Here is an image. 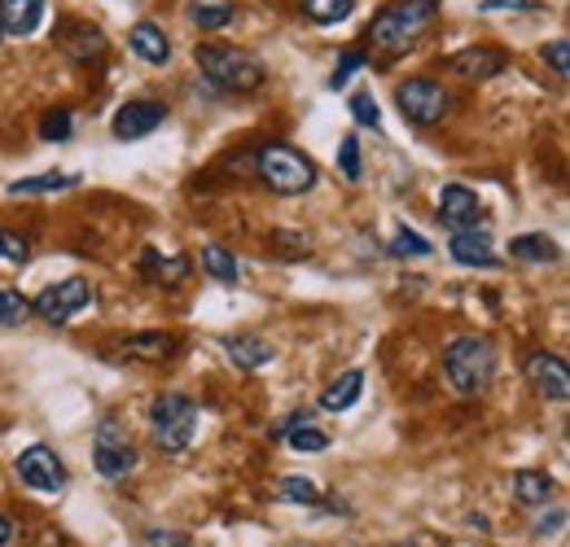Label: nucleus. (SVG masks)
Returning a JSON list of instances; mask_svg holds the SVG:
<instances>
[{
    "label": "nucleus",
    "instance_id": "1",
    "mask_svg": "<svg viewBox=\"0 0 570 547\" xmlns=\"http://www.w3.org/2000/svg\"><path fill=\"white\" fill-rule=\"evenodd\" d=\"M434 18H439V0H391L373 13V22L364 27V40H368V49L400 58L426 36Z\"/></svg>",
    "mask_w": 570,
    "mask_h": 547
},
{
    "label": "nucleus",
    "instance_id": "2",
    "mask_svg": "<svg viewBox=\"0 0 570 547\" xmlns=\"http://www.w3.org/2000/svg\"><path fill=\"white\" fill-rule=\"evenodd\" d=\"M443 377L456 395L474 399L488 395V386L497 381V346L479 334H461L443 346Z\"/></svg>",
    "mask_w": 570,
    "mask_h": 547
},
{
    "label": "nucleus",
    "instance_id": "3",
    "mask_svg": "<svg viewBox=\"0 0 570 547\" xmlns=\"http://www.w3.org/2000/svg\"><path fill=\"white\" fill-rule=\"evenodd\" d=\"M194 62H198V70L212 79L215 88L237 92V97L242 92H259L264 79H268V67L250 49H233V44H198Z\"/></svg>",
    "mask_w": 570,
    "mask_h": 547
},
{
    "label": "nucleus",
    "instance_id": "4",
    "mask_svg": "<svg viewBox=\"0 0 570 547\" xmlns=\"http://www.w3.org/2000/svg\"><path fill=\"white\" fill-rule=\"evenodd\" d=\"M198 420H203V411H198V404H194L189 395H176V390L158 395V399L149 404V434H154V447L167 451V456H185V451L194 447V438H198Z\"/></svg>",
    "mask_w": 570,
    "mask_h": 547
},
{
    "label": "nucleus",
    "instance_id": "5",
    "mask_svg": "<svg viewBox=\"0 0 570 547\" xmlns=\"http://www.w3.org/2000/svg\"><path fill=\"white\" fill-rule=\"evenodd\" d=\"M255 171H259V180H264L273 193H282V198L307 193V189L316 185L312 158H303V153L289 149V145H264L259 158H255Z\"/></svg>",
    "mask_w": 570,
    "mask_h": 547
},
{
    "label": "nucleus",
    "instance_id": "6",
    "mask_svg": "<svg viewBox=\"0 0 570 547\" xmlns=\"http://www.w3.org/2000/svg\"><path fill=\"white\" fill-rule=\"evenodd\" d=\"M137 460H141V456H137L132 434H128L115 416H106V420L97 425V434H92V469L106 481H119L137 469Z\"/></svg>",
    "mask_w": 570,
    "mask_h": 547
},
{
    "label": "nucleus",
    "instance_id": "7",
    "mask_svg": "<svg viewBox=\"0 0 570 547\" xmlns=\"http://www.w3.org/2000/svg\"><path fill=\"white\" fill-rule=\"evenodd\" d=\"M395 106L413 128H434L452 110V92L439 79H409L395 88Z\"/></svg>",
    "mask_w": 570,
    "mask_h": 547
},
{
    "label": "nucleus",
    "instance_id": "8",
    "mask_svg": "<svg viewBox=\"0 0 570 547\" xmlns=\"http://www.w3.org/2000/svg\"><path fill=\"white\" fill-rule=\"evenodd\" d=\"M88 302H92V285H88L83 276H67V280L40 289L36 302H31V311H36L40 320H49V325H67V320L79 316Z\"/></svg>",
    "mask_w": 570,
    "mask_h": 547
},
{
    "label": "nucleus",
    "instance_id": "9",
    "mask_svg": "<svg viewBox=\"0 0 570 547\" xmlns=\"http://www.w3.org/2000/svg\"><path fill=\"white\" fill-rule=\"evenodd\" d=\"M13 469H18L22 486H31V490H40V495H58V490L67 486V465H62L58 451L45 447V442L22 447L18 460H13Z\"/></svg>",
    "mask_w": 570,
    "mask_h": 547
},
{
    "label": "nucleus",
    "instance_id": "10",
    "mask_svg": "<svg viewBox=\"0 0 570 547\" xmlns=\"http://www.w3.org/2000/svg\"><path fill=\"white\" fill-rule=\"evenodd\" d=\"M439 223H443L448 232L483 228V223H488V210H483L474 189H465V185H443V193H439Z\"/></svg>",
    "mask_w": 570,
    "mask_h": 547
},
{
    "label": "nucleus",
    "instance_id": "11",
    "mask_svg": "<svg viewBox=\"0 0 570 547\" xmlns=\"http://www.w3.org/2000/svg\"><path fill=\"white\" fill-rule=\"evenodd\" d=\"M527 377H531V386H535L544 399H553V404H567L570 399V372L562 355L535 350V355L527 359Z\"/></svg>",
    "mask_w": 570,
    "mask_h": 547
},
{
    "label": "nucleus",
    "instance_id": "12",
    "mask_svg": "<svg viewBox=\"0 0 570 547\" xmlns=\"http://www.w3.org/2000/svg\"><path fill=\"white\" fill-rule=\"evenodd\" d=\"M163 119H167V106H158V101H128V106L115 110L110 132H115V140H141L149 132H158Z\"/></svg>",
    "mask_w": 570,
    "mask_h": 547
},
{
    "label": "nucleus",
    "instance_id": "13",
    "mask_svg": "<svg viewBox=\"0 0 570 547\" xmlns=\"http://www.w3.org/2000/svg\"><path fill=\"white\" fill-rule=\"evenodd\" d=\"M448 250H452V259H456L461 268H483V272L500 268L497 241H492V232H488V228H461V232H452Z\"/></svg>",
    "mask_w": 570,
    "mask_h": 547
},
{
    "label": "nucleus",
    "instance_id": "14",
    "mask_svg": "<svg viewBox=\"0 0 570 547\" xmlns=\"http://www.w3.org/2000/svg\"><path fill=\"white\" fill-rule=\"evenodd\" d=\"M443 67L456 70L461 79H497L500 70H509V53L497 44H470V49L443 58Z\"/></svg>",
    "mask_w": 570,
    "mask_h": 547
},
{
    "label": "nucleus",
    "instance_id": "15",
    "mask_svg": "<svg viewBox=\"0 0 570 547\" xmlns=\"http://www.w3.org/2000/svg\"><path fill=\"white\" fill-rule=\"evenodd\" d=\"M58 44H62V53H67L71 62H79V67L106 58V36H101V27H92V22H67L62 36H58Z\"/></svg>",
    "mask_w": 570,
    "mask_h": 547
},
{
    "label": "nucleus",
    "instance_id": "16",
    "mask_svg": "<svg viewBox=\"0 0 570 547\" xmlns=\"http://www.w3.org/2000/svg\"><path fill=\"white\" fill-rule=\"evenodd\" d=\"M128 44H132V53L145 58L149 67H167V62H171V40H167V31H163L158 22H149V18L128 31Z\"/></svg>",
    "mask_w": 570,
    "mask_h": 547
},
{
    "label": "nucleus",
    "instance_id": "17",
    "mask_svg": "<svg viewBox=\"0 0 570 547\" xmlns=\"http://www.w3.org/2000/svg\"><path fill=\"white\" fill-rule=\"evenodd\" d=\"M45 22V0H0V31L4 36H36Z\"/></svg>",
    "mask_w": 570,
    "mask_h": 547
},
{
    "label": "nucleus",
    "instance_id": "18",
    "mask_svg": "<svg viewBox=\"0 0 570 547\" xmlns=\"http://www.w3.org/2000/svg\"><path fill=\"white\" fill-rule=\"evenodd\" d=\"M189 259L185 255H163L158 246H149L141 255V276L149 285H180V280H189Z\"/></svg>",
    "mask_w": 570,
    "mask_h": 547
},
{
    "label": "nucleus",
    "instance_id": "19",
    "mask_svg": "<svg viewBox=\"0 0 570 547\" xmlns=\"http://www.w3.org/2000/svg\"><path fill=\"white\" fill-rule=\"evenodd\" d=\"M224 350H228V359H233L242 372H255V368L273 364V342L259 338V334H237V338L224 342Z\"/></svg>",
    "mask_w": 570,
    "mask_h": 547
},
{
    "label": "nucleus",
    "instance_id": "20",
    "mask_svg": "<svg viewBox=\"0 0 570 547\" xmlns=\"http://www.w3.org/2000/svg\"><path fill=\"white\" fill-rule=\"evenodd\" d=\"M509 259L513 263H558L562 250H558V241L549 232H522V237L509 241Z\"/></svg>",
    "mask_w": 570,
    "mask_h": 547
},
{
    "label": "nucleus",
    "instance_id": "21",
    "mask_svg": "<svg viewBox=\"0 0 570 547\" xmlns=\"http://www.w3.org/2000/svg\"><path fill=\"white\" fill-rule=\"evenodd\" d=\"M124 355L128 359H145V364H163V359L176 355V334H163V329L132 334V338H124Z\"/></svg>",
    "mask_w": 570,
    "mask_h": 547
},
{
    "label": "nucleus",
    "instance_id": "22",
    "mask_svg": "<svg viewBox=\"0 0 570 547\" xmlns=\"http://www.w3.org/2000/svg\"><path fill=\"white\" fill-rule=\"evenodd\" d=\"M513 499L518 504H531V508H540V504H549L553 495H558V481L549 478V474H540V469H522V474H513Z\"/></svg>",
    "mask_w": 570,
    "mask_h": 547
},
{
    "label": "nucleus",
    "instance_id": "23",
    "mask_svg": "<svg viewBox=\"0 0 570 547\" xmlns=\"http://www.w3.org/2000/svg\"><path fill=\"white\" fill-rule=\"evenodd\" d=\"M75 185H79V176H71V171H45V176H22V180H13L9 193H13V198H40V193H62V189H75Z\"/></svg>",
    "mask_w": 570,
    "mask_h": 547
},
{
    "label": "nucleus",
    "instance_id": "24",
    "mask_svg": "<svg viewBox=\"0 0 570 547\" xmlns=\"http://www.w3.org/2000/svg\"><path fill=\"white\" fill-rule=\"evenodd\" d=\"M360 395H364V372H360V368H352V372H343L338 381H330V386H325L321 408H325V411H347Z\"/></svg>",
    "mask_w": 570,
    "mask_h": 547
},
{
    "label": "nucleus",
    "instance_id": "25",
    "mask_svg": "<svg viewBox=\"0 0 570 547\" xmlns=\"http://www.w3.org/2000/svg\"><path fill=\"white\" fill-rule=\"evenodd\" d=\"M198 263H203V272L212 276L215 285H237V280H242V263H237L233 250H224V246H203Z\"/></svg>",
    "mask_w": 570,
    "mask_h": 547
},
{
    "label": "nucleus",
    "instance_id": "26",
    "mask_svg": "<svg viewBox=\"0 0 570 547\" xmlns=\"http://www.w3.org/2000/svg\"><path fill=\"white\" fill-rule=\"evenodd\" d=\"M298 9L307 13V22H316V27H334V22L352 18L356 0H298Z\"/></svg>",
    "mask_w": 570,
    "mask_h": 547
},
{
    "label": "nucleus",
    "instance_id": "27",
    "mask_svg": "<svg viewBox=\"0 0 570 547\" xmlns=\"http://www.w3.org/2000/svg\"><path fill=\"white\" fill-rule=\"evenodd\" d=\"M233 0H198V4H189V22H198L203 31H219V27H228L233 22Z\"/></svg>",
    "mask_w": 570,
    "mask_h": 547
},
{
    "label": "nucleus",
    "instance_id": "28",
    "mask_svg": "<svg viewBox=\"0 0 570 547\" xmlns=\"http://www.w3.org/2000/svg\"><path fill=\"white\" fill-rule=\"evenodd\" d=\"M395 259H430L434 255V246H430L422 232H413V228H395V237H391V246H386Z\"/></svg>",
    "mask_w": 570,
    "mask_h": 547
},
{
    "label": "nucleus",
    "instance_id": "29",
    "mask_svg": "<svg viewBox=\"0 0 570 547\" xmlns=\"http://www.w3.org/2000/svg\"><path fill=\"white\" fill-rule=\"evenodd\" d=\"M31 263V241L0 228V268H27Z\"/></svg>",
    "mask_w": 570,
    "mask_h": 547
},
{
    "label": "nucleus",
    "instance_id": "30",
    "mask_svg": "<svg viewBox=\"0 0 570 547\" xmlns=\"http://www.w3.org/2000/svg\"><path fill=\"white\" fill-rule=\"evenodd\" d=\"M277 499H285V504H321V486L312 478H282L277 481Z\"/></svg>",
    "mask_w": 570,
    "mask_h": 547
},
{
    "label": "nucleus",
    "instance_id": "31",
    "mask_svg": "<svg viewBox=\"0 0 570 547\" xmlns=\"http://www.w3.org/2000/svg\"><path fill=\"white\" fill-rule=\"evenodd\" d=\"M27 316H31V302H27L18 289L0 285V325H4V329H13V325H22Z\"/></svg>",
    "mask_w": 570,
    "mask_h": 547
},
{
    "label": "nucleus",
    "instance_id": "32",
    "mask_svg": "<svg viewBox=\"0 0 570 547\" xmlns=\"http://www.w3.org/2000/svg\"><path fill=\"white\" fill-rule=\"evenodd\" d=\"M71 132H75V119H71V110L67 106H53L45 119H40V140H71Z\"/></svg>",
    "mask_w": 570,
    "mask_h": 547
},
{
    "label": "nucleus",
    "instance_id": "33",
    "mask_svg": "<svg viewBox=\"0 0 570 547\" xmlns=\"http://www.w3.org/2000/svg\"><path fill=\"white\" fill-rule=\"evenodd\" d=\"M285 442H289L294 451H325V447H330V434H325V429H312V425H298V429L285 434Z\"/></svg>",
    "mask_w": 570,
    "mask_h": 547
},
{
    "label": "nucleus",
    "instance_id": "34",
    "mask_svg": "<svg viewBox=\"0 0 570 547\" xmlns=\"http://www.w3.org/2000/svg\"><path fill=\"white\" fill-rule=\"evenodd\" d=\"M540 58H544V67L553 70L558 79H567V74H570V40H567V36L549 40V44L540 49Z\"/></svg>",
    "mask_w": 570,
    "mask_h": 547
},
{
    "label": "nucleus",
    "instance_id": "35",
    "mask_svg": "<svg viewBox=\"0 0 570 547\" xmlns=\"http://www.w3.org/2000/svg\"><path fill=\"white\" fill-rule=\"evenodd\" d=\"M364 62H368V53H364L360 44H356V49H343L338 67H334V74H330V88H347V79H352V74H356Z\"/></svg>",
    "mask_w": 570,
    "mask_h": 547
},
{
    "label": "nucleus",
    "instance_id": "36",
    "mask_svg": "<svg viewBox=\"0 0 570 547\" xmlns=\"http://www.w3.org/2000/svg\"><path fill=\"white\" fill-rule=\"evenodd\" d=\"M352 119H356L360 128H382V110H377V101H373L368 92H356V97H352Z\"/></svg>",
    "mask_w": 570,
    "mask_h": 547
},
{
    "label": "nucleus",
    "instance_id": "37",
    "mask_svg": "<svg viewBox=\"0 0 570 547\" xmlns=\"http://www.w3.org/2000/svg\"><path fill=\"white\" fill-rule=\"evenodd\" d=\"M338 167H343L347 180H360V140L356 137H343V145H338Z\"/></svg>",
    "mask_w": 570,
    "mask_h": 547
},
{
    "label": "nucleus",
    "instance_id": "38",
    "mask_svg": "<svg viewBox=\"0 0 570 547\" xmlns=\"http://www.w3.org/2000/svg\"><path fill=\"white\" fill-rule=\"evenodd\" d=\"M479 9L483 13H504V9H513V13H540L544 4L540 0H479Z\"/></svg>",
    "mask_w": 570,
    "mask_h": 547
},
{
    "label": "nucleus",
    "instance_id": "39",
    "mask_svg": "<svg viewBox=\"0 0 570 547\" xmlns=\"http://www.w3.org/2000/svg\"><path fill=\"white\" fill-rule=\"evenodd\" d=\"M562 526H567V508L558 504L553 513H544V517L531 526V535H535V539H549V535H562Z\"/></svg>",
    "mask_w": 570,
    "mask_h": 547
},
{
    "label": "nucleus",
    "instance_id": "40",
    "mask_svg": "<svg viewBox=\"0 0 570 547\" xmlns=\"http://www.w3.org/2000/svg\"><path fill=\"white\" fill-rule=\"evenodd\" d=\"M145 544L149 547H194L189 535H176V530H158V526H149L145 530Z\"/></svg>",
    "mask_w": 570,
    "mask_h": 547
},
{
    "label": "nucleus",
    "instance_id": "41",
    "mask_svg": "<svg viewBox=\"0 0 570 547\" xmlns=\"http://www.w3.org/2000/svg\"><path fill=\"white\" fill-rule=\"evenodd\" d=\"M298 425H312V411H289L282 425L273 429V438H285V434H289V429H298Z\"/></svg>",
    "mask_w": 570,
    "mask_h": 547
},
{
    "label": "nucleus",
    "instance_id": "42",
    "mask_svg": "<svg viewBox=\"0 0 570 547\" xmlns=\"http://www.w3.org/2000/svg\"><path fill=\"white\" fill-rule=\"evenodd\" d=\"M18 539V526H13V517L9 513H0V547H9Z\"/></svg>",
    "mask_w": 570,
    "mask_h": 547
},
{
    "label": "nucleus",
    "instance_id": "43",
    "mask_svg": "<svg viewBox=\"0 0 570 547\" xmlns=\"http://www.w3.org/2000/svg\"><path fill=\"white\" fill-rule=\"evenodd\" d=\"M395 547H417V544H395Z\"/></svg>",
    "mask_w": 570,
    "mask_h": 547
},
{
    "label": "nucleus",
    "instance_id": "44",
    "mask_svg": "<svg viewBox=\"0 0 570 547\" xmlns=\"http://www.w3.org/2000/svg\"><path fill=\"white\" fill-rule=\"evenodd\" d=\"M0 40H4V31H0Z\"/></svg>",
    "mask_w": 570,
    "mask_h": 547
}]
</instances>
